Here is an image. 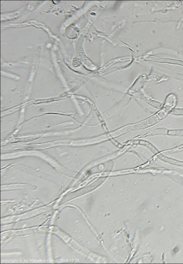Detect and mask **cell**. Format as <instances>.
<instances>
[{"instance_id": "obj_1", "label": "cell", "mask_w": 183, "mask_h": 264, "mask_svg": "<svg viewBox=\"0 0 183 264\" xmlns=\"http://www.w3.org/2000/svg\"><path fill=\"white\" fill-rule=\"evenodd\" d=\"M172 114L174 115H183V109H176L173 111Z\"/></svg>"}, {"instance_id": "obj_2", "label": "cell", "mask_w": 183, "mask_h": 264, "mask_svg": "<svg viewBox=\"0 0 183 264\" xmlns=\"http://www.w3.org/2000/svg\"><path fill=\"white\" fill-rule=\"evenodd\" d=\"M169 134L171 135H183V130L180 131H170Z\"/></svg>"}]
</instances>
